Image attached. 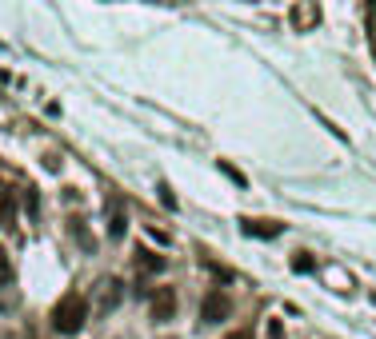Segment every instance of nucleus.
Instances as JSON below:
<instances>
[{"instance_id":"nucleus-11","label":"nucleus","mask_w":376,"mask_h":339,"mask_svg":"<svg viewBox=\"0 0 376 339\" xmlns=\"http://www.w3.org/2000/svg\"><path fill=\"white\" fill-rule=\"evenodd\" d=\"M12 279V264H8V251L0 248V284H8Z\"/></svg>"},{"instance_id":"nucleus-10","label":"nucleus","mask_w":376,"mask_h":339,"mask_svg":"<svg viewBox=\"0 0 376 339\" xmlns=\"http://www.w3.org/2000/svg\"><path fill=\"white\" fill-rule=\"evenodd\" d=\"M312 268H316V260H312V255H305V251H301V255L292 260V271H301V275H308Z\"/></svg>"},{"instance_id":"nucleus-3","label":"nucleus","mask_w":376,"mask_h":339,"mask_svg":"<svg viewBox=\"0 0 376 339\" xmlns=\"http://www.w3.org/2000/svg\"><path fill=\"white\" fill-rule=\"evenodd\" d=\"M152 319L156 323L176 319V292L172 288H156V295H152Z\"/></svg>"},{"instance_id":"nucleus-2","label":"nucleus","mask_w":376,"mask_h":339,"mask_svg":"<svg viewBox=\"0 0 376 339\" xmlns=\"http://www.w3.org/2000/svg\"><path fill=\"white\" fill-rule=\"evenodd\" d=\"M120 303H124V284H120L117 275H104V279L93 288V316L96 319L113 316Z\"/></svg>"},{"instance_id":"nucleus-5","label":"nucleus","mask_w":376,"mask_h":339,"mask_svg":"<svg viewBox=\"0 0 376 339\" xmlns=\"http://www.w3.org/2000/svg\"><path fill=\"white\" fill-rule=\"evenodd\" d=\"M124 231H128V212H124V203L120 200H108V236L120 240Z\"/></svg>"},{"instance_id":"nucleus-6","label":"nucleus","mask_w":376,"mask_h":339,"mask_svg":"<svg viewBox=\"0 0 376 339\" xmlns=\"http://www.w3.org/2000/svg\"><path fill=\"white\" fill-rule=\"evenodd\" d=\"M244 236H257V240H277L284 231V224H272V220H244Z\"/></svg>"},{"instance_id":"nucleus-9","label":"nucleus","mask_w":376,"mask_h":339,"mask_svg":"<svg viewBox=\"0 0 376 339\" xmlns=\"http://www.w3.org/2000/svg\"><path fill=\"white\" fill-rule=\"evenodd\" d=\"M141 271H165V255H152V251H141Z\"/></svg>"},{"instance_id":"nucleus-1","label":"nucleus","mask_w":376,"mask_h":339,"mask_svg":"<svg viewBox=\"0 0 376 339\" xmlns=\"http://www.w3.org/2000/svg\"><path fill=\"white\" fill-rule=\"evenodd\" d=\"M84 319H89V299L80 292H69L56 307H52V327H56L60 336H76V331L84 327Z\"/></svg>"},{"instance_id":"nucleus-8","label":"nucleus","mask_w":376,"mask_h":339,"mask_svg":"<svg viewBox=\"0 0 376 339\" xmlns=\"http://www.w3.org/2000/svg\"><path fill=\"white\" fill-rule=\"evenodd\" d=\"M12 216H16V200H12L8 192H0V227L12 224Z\"/></svg>"},{"instance_id":"nucleus-14","label":"nucleus","mask_w":376,"mask_h":339,"mask_svg":"<svg viewBox=\"0 0 376 339\" xmlns=\"http://www.w3.org/2000/svg\"><path fill=\"white\" fill-rule=\"evenodd\" d=\"M224 339H252V331H248V327H236V331H228Z\"/></svg>"},{"instance_id":"nucleus-12","label":"nucleus","mask_w":376,"mask_h":339,"mask_svg":"<svg viewBox=\"0 0 376 339\" xmlns=\"http://www.w3.org/2000/svg\"><path fill=\"white\" fill-rule=\"evenodd\" d=\"M220 172H224V176H228V180H233V184H244V176L236 172V168H233V164H228V160H220Z\"/></svg>"},{"instance_id":"nucleus-4","label":"nucleus","mask_w":376,"mask_h":339,"mask_svg":"<svg viewBox=\"0 0 376 339\" xmlns=\"http://www.w3.org/2000/svg\"><path fill=\"white\" fill-rule=\"evenodd\" d=\"M224 316H228V299L220 292H209L204 303H200V319H204V323H220Z\"/></svg>"},{"instance_id":"nucleus-13","label":"nucleus","mask_w":376,"mask_h":339,"mask_svg":"<svg viewBox=\"0 0 376 339\" xmlns=\"http://www.w3.org/2000/svg\"><path fill=\"white\" fill-rule=\"evenodd\" d=\"M24 208H28V212H36V208H40V196H36V188H28V192H24Z\"/></svg>"},{"instance_id":"nucleus-15","label":"nucleus","mask_w":376,"mask_h":339,"mask_svg":"<svg viewBox=\"0 0 376 339\" xmlns=\"http://www.w3.org/2000/svg\"><path fill=\"white\" fill-rule=\"evenodd\" d=\"M161 200H165V208H176V196H172L168 188H161Z\"/></svg>"},{"instance_id":"nucleus-7","label":"nucleus","mask_w":376,"mask_h":339,"mask_svg":"<svg viewBox=\"0 0 376 339\" xmlns=\"http://www.w3.org/2000/svg\"><path fill=\"white\" fill-rule=\"evenodd\" d=\"M308 24H320V8L316 4H301L296 8V28H308Z\"/></svg>"}]
</instances>
